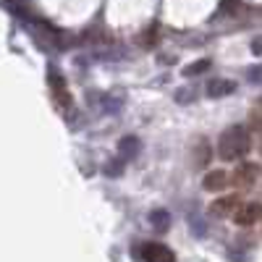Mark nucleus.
I'll return each instance as SVG.
<instances>
[{
  "instance_id": "nucleus-1",
  "label": "nucleus",
  "mask_w": 262,
  "mask_h": 262,
  "mask_svg": "<svg viewBox=\"0 0 262 262\" xmlns=\"http://www.w3.org/2000/svg\"><path fill=\"white\" fill-rule=\"evenodd\" d=\"M252 147V139H249V131L244 126H231L228 131L221 134V142H217V155L223 160H238L244 158Z\"/></svg>"
},
{
  "instance_id": "nucleus-2",
  "label": "nucleus",
  "mask_w": 262,
  "mask_h": 262,
  "mask_svg": "<svg viewBox=\"0 0 262 262\" xmlns=\"http://www.w3.org/2000/svg\"><path fill=\"white\" fill-rule=\"evenodd\" d=\"M48 84H50V92H53V100H55V105H58V111H60L66 118L74 116V97H71V92H69V86H66L63 76L50 74V76H48Z\"/></svg>"
},
{
  "instance_id": "nucleus-3",
  "label": "nucleus",
  "mask_w": 262,
  "mask_h": 262,
  "mask_svg": "<svg viewBox=\"0 0 262 262\" xmlns=\"http://www.w3.org/2000/svg\"><path fill=\"white\" fill-rule=\"evenodd\" d=\"M142 259L144 262H173V259H176V254H173L170 247H165L160 242H147L142 247Z\"/></svg>"
},
{
  "instance_id": "nucleus-4",
  "label": "nucleus",
  "mask_w": 262,
  "mask_h": 262,
  "mask_svg": "<svg viewBox=\"0 0 262 262\" xmlns=\"http://www.w3.org/2000/svg\"><path fill=\"white\" fill-rule=\"evenodd\" d=\"M257 179H259V165L257 163H242L231 176L233 186H238V189H249Z\"/></svg>"
},
{
  "instance_id": "nucleus-5",
  "label": "nucleus",
  "mask_w": 262,
  "mask_h": 262,
  "mask_svg": "<svg viewBox=\"0 0 262 262\" xmlns=\"http://www.w3.org/2000/svg\"><path fill=\"white\" fill-rule=\"evenodd\" d=\"M262 217V205L259 202H247V205H238L233 212V221L238 226H254Z\"/></svg>"
},
{
  "instance_id": "nucleus-6",
  "label": "nucleus",
  "mask_w": 262,
  "mask_h": 262,
  "mask_svg": "<svg viewBox=\"0 0 262 262\" xmlns=\"http://www.w3.org/2000/svg\"><path fill=\"white\" fill-rule=\"evenodd\" d=\"M210 158H212L210 142L205 137H200V139L194 142V149H191V165H194V170H205L210 165Z\"/></svg>"
},
{
  "instance_id": "nucleus-7",
  "label": "nucleus",
  "mask_w": 262,
  "mask_h": 262,
  "mask_svg": "<svg viewBox=\"0 0 262 262\" xmlns=\"http://www.w3.org/2000/svg\"><path fill=\"white\" fill-rule=\"evenodd\" d=\"M202 186L207 191H223L228 186V173L223 168H212L205 173V179H202Z\"/></svg>"
},
{
  "instance_id": "nucleus-8",
  "label": "nucleus",
  "mask_w": 262,
  "mask_h": 262,
  "mask_svg": "<svg viewBox=\"0 0 262 262\" xmlns=\"http://www.w3.org/2000/svg\"><path fill=\"white\" fill-rule=\"evenodd\" d=\"M205 92H207L210 100H221V97H228V95L236 92V84H233L231 79H212V81L207 84Z\"/></svg>"
},
{
  "instance_id": "nucleus-9",
  "label": "nucleus",
  "mask_w": 262,
  "mask_h": 262,
  "mask_svg": "<svg viewBox=\"0 0 262 262\" xmlns=\"http://www.w3.org/2000/svg\"><path fill=\"white\" fill-rule=\"evenodd\" d=\"M236 207H238L236 196H221V200H215L210 205V215L212 217H228L231 212H236Z\"/></svg>"
},
{
  "instance_id": "nucleus-10",
  "label": "nucleus",
  "mask_w": 262,
  "mask_h": 262,
  "mask_svg": "<svg viewBox=\"0 0 262 262\" xmlns=\"http://www.w3.org/2000/svg\"><path fill=\"white\" fill-rule=\"evenodd\" d=\"M139 149H142V142H139L137 137H123V139L118 142V155H121L123 160H134V158L139 155Z\"/></svg>"
},
{
  "instance_id": "nucleus-11",
  "label": "nucleus",
  "mask_w": 262,
  "mask_h": 262,
  "mask_svg": "<svg viewBox=\"0 0 262 262\" xmlns=\"http://www.w3.org/2000/svg\"><path fill=\"white\" fill-rule=\"evenodd\" d=\"M149 226L155 231H168L170 226V212L168 210H152L149 212Z\"/></svg>"
},
{
  "instance_id": "nucleus-12",
  "label": "nucleus",
  "mask_w": 262,
  "mask_h": 262,
  "mask_svg": "<svg viewBox=\"0 0 262 262\" xmlns=\"http://www.w3.org/2000/svg\"><path fill=\"white\" fill-rule=\"evenodd\" d=\"M210 66H212V63H210L207 58H202V60H194L191 66H186V69H184L181 74H184L186 79H189V76H200V74H205V71H210Z\"/></svg>"
},
{
  "instance_id": "nucleus-13",
  "label": "nucleus",
  "mask_w": 262,
  "mask_h": 262,
  "mask_svg": "<svg viewBox=\"0 0 262 262\" xmlns=\"http://www.w3.org/2000/svg\"><path fill=\"white\" fill-rule=\"evenodd\" d=\"M249 126H252L254 131H262V97L254 100L252 111H249Z\"/></svg>"
},
{
  "instance_id": "nucleus-14",
  "label": "nucleus",
  "mask_w": 262,
  "mask_h": 262,
  "mask_svg": "<svg viewBox=\"0 0 262 262\" xmlns=\"http://www.w3.org/2000/svg\"><path fill=\"white\" fill-rule=\"evenodd\" d=\"M128 160H123L121 155H118V160H111V163H107L105 165V173H107V176H118V173L123 170V165H126Z\"/></svg>"
},
{
  "instance_id": "nucleus-15",
  "label": "nucleus",
  "mask_w": 262,
  "mask_h": 262,
  "mask_svg": "<svg viewBox=\"0 0 262 262\" xmlns=\"http://www.w3.org/2000/svg\"><path fill=\"white\" fill-rule=\"evenodd\" d=\"M176 100H179V102H194V100H196V90H194V86L179 90V92H176Z\"/></svg>"
},
{
  "instance_id": "nucleus-16",
  "label": "nucleus",
  "mask_w": 262,
  "mask_h": 262,
  "mask_svg": "<svg viewBox=\"0 0 262 262\" xmlns=\"http://www.w3.org/2000/svg\"><path fill=\"white\" fill-rule=\"evenodd\" d=\"M121 107V100H113V97H105L102 100V111H107V113H116Z\"/></svg>"
},
{
  "instance_id": "nucleus-17",
  "label": "nucleus",
  "mask_w": 262,
  "mask_h": 262,
  "mask_svg": "<svg viewBox=\"0 0 262 262\" xmlns=\"http://www.w3.org/2000/svg\"><path fill=\"white\" fill-rule=\"evenodd\" d=\"M223 11L236 13V11H242V6H238V0H223Z\"/></svg>"
},
{
  "instance_id": "nucleus-18",
  "label": "nucleus",
  "mask_w": 262,
  "mask_h": 262,
  "mask_svg": "<svg viewBox=\"0 0 262 262\" xmlns=\"http://www.w3.org/2000/svg\"><path fill=\"white\" fill-rule=\"evenodd\" d=\"M249 81H262V66H254V69H249Z\"/></svg>"
},
{
  "instance_id": "nucleus-19",
  "label": "nucleus",
  "mask_w": 262,
  "mask_h": 262,
  "mask_svg": "<svg viewBox=\"0 0 262 262\" xmlns=\"http://www.w3.org/2000/svg\"><path fill=\"white\" fill-rule=\"evenodd\" d=\"M252 53H254V55H262V34L252 39Z\"/></svg>"
},
{
  "instance_id": "nucleus-20",
  "label": "nucleus",
  "mask_w": 262,
  "mask_h": 262,
  "mask_svg": "<svg viewBox=\"0 0 262 262\" xmlns=\"http://www.w3.org/2000/svg\"><path fill=\"white\" fill-rule=\"evenodd\" d=\"M259 155H262V142H259Z\"/></svg>"
}]
</instances>
